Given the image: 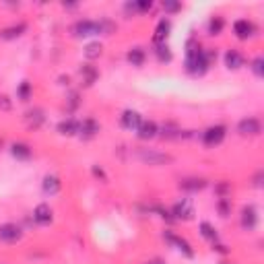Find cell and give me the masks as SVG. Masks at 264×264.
<instances>
[{
    "label": "cell",
    "instance_id": "obj_1",
    "mask_svg": "<svg viewBox=\"0 0 264 264\" xmlns=\"http://www.w3.org/2000/svg\"><path fill=\"white\" fill-rule=\"evenodd\" d=\"M208 60L204 56V50L200 45V41H196L194 37L188 39L186 43V70L194 77H202L208 70Z\"/></svg>",
    "mask_w": 264,
    "mask_h": 264
},
{
    "label": "cell",
    "instance_id": "obj_2",
    "mask_svg": "<svg viewBox=\"0 0 264 264\" xmlns=\"http://www.w3.org/2000/svg\"><path fill=\"white\" fill-rule=\"evenodd\" d=\"M225 134H227V128H225L223 124L208 126V128L202 132V142H204V147H219V145L225 140Z\"/></svg>",
    "mask_w": 264,
    "mask_h": 264
},
{
    "label": "cell",
    "instance_id": "obj_3",
    "mask_svg": "<svg viewBox=\"0 0 264 264\" xmlns=\"http://www.w3.org/2000/svg\"><path fill=\"white\" fill-rule=\"evenodd\" d=\"M163 239L170 244V246H174L180 254H184L186 258H194V250H192V246H190V242L188 239H184V237H180V235H176L174 231H165L163 233Z\"/></svg>",
    "mask_w": 264,
    "mask_h": 264
},
{
    "label": "cell",
    "instance_id": "obj_4",
    "mask_svg": "<svg viewBox=\"0 0 264 264\" xmlns=\"http://www.w3.org/2000/svg\"><path fill=\"white\" fill-rule=\"evenodd\" d=\"M172 215L176 221H190L194 219V206L188 198H182L172 206Z\"/></svg>",
    "mask_w": 264,
    "mask_h": 264
},
{
    "label": "cell",
    "instance_id": "obj_5",
    "mask_svg": "<svg viewBox=\"0 0 264 264\" xmlns=\"http://www.w3.org/2000/svg\"><path fill=\"white\" fill-rule=\"evenodd\" d=\"M75 35L77 37H87V35H99L101 33V23L99 21H89V19H83V21H77L75 23Z\"/></svg>",
    "mask_w": 264,
    "mask_h": 264
},
{
    "label": "cell",
    "instance_id": "obj_6",
    "mask_svg": "<svg viewBox=\"0 0 264 264\" xmlns=\"http://www.w3.org/2000/svg\"><path fill=\"white\" fill-rule=\"evenodd\" d=\"M138 159L149 163V165H161V163H170L172 157L165 153H157V151H149V149H140L138 151Z\"/></svg>",
    "mask_w": 264,
    "mask_h": 264
},
{
    "label": "cell",
    "instance_id": "obj_7",
    "mask_svg": "<svg viewBox=\"0 0 264 264\" xmlns=\"http://www.w3.org/2000/svg\"><path fill=\"white\" fill-rule=\"evenodd\" d=\"M239 225H242L246 231L256 229V225H258V210H256V206L246 204V206L242 208V215H239Z\"/></svg>",
    "mask_w": 264,
    "mask_h": 264
},
{
    "label": "cell",
    "instance_id": "obj_8",
    "mask_svg": "<svg viewBox=\"0 0 264 264\" xmlns=\"http://www.w3.org/2000/svg\"><path fill=\"white\" fill-rule=\"evenodd\" d=\"M23 237V229L17 223H5L0 225V239L7 244H17Z\"/></svg>",
    "mask_w": 264,
    "mask_h": 264
},
{
    "label": "cell",
    "instance_id": "obj_9",
    "mask_svg": "<svg viewBox=\"0 0 264 264\" xmlns=\"http://www.w3.org/2000/svg\"><path fill=\"white\" fill-rule=\"evenodd\" d=\"M120 124H122V128L136 132L138 126L142 124V116H140L136 110H124L122 116H120Z\"/></svg>",
    "mask_w": 264,
    "mask_h": 264
},
{
    "label": "cell",
    "instance_id": "obj_10",
    "mask_svg": "<svg viewBox=\"0 0 264 264\" xmlns=\"http://www.w3.org/2000/svg\"><path fill=\"white\" fill-rule=\"evenodd\" d=\"M260 130H262V126H260V120L258 118H244L237 124V132L242 136H258Z\"/></svg>",
    "mask_w": 264,
    "mask_h": 264
},
{
    "label": "cell",
    "instance_id": "obj_11",
    "mask_svg": "<svg viewBox=\"0 0 264 264\" xmlns=\"http://www.w3.org/2000/svg\"><path fill=\"white\" fill-rule=\"evenodd\" d=\"M170 31H172V21L170 19H161L155 27V33H153V43L155 45H163L170 37Z\"/></svg>",
    "mask_w": 264,
    "mask_h": 264
},
{
    "label": "cell",
    "instance_id": "obj_12",
    "mask_svg": "<svg viewBox=\"0 0 264 264\" xmlns=\"http://www.w3.org/2000/svg\"><path fill=\"white\" fill-rule=\"evenodd\" d=\"M233 33H235L237 39H248V37H252L256 33V25L252 21H248V19H237L233 23Z\"/></svg>",
    "mask_w": 264,
    "mask_h": 264
},
{
    "label": "cell",
    "instance_id": "obj_13",
    "mask_svg": "<svg viewBox=\"0 0 264 264\" xmlns=\"http://www.w3.org/2000/svg\"><path fill=\"white\" fill-rule=\"evenodd\" d=\"M52 219H54V213H52L50 204L41 202V204L35 206V210H33V221H35L37 225H50Z\"/></svg>",
    "mask_w": 264,
    "mask_h": 264
},
{
    "label": "cell",
    "instance_id": "obj_14",
    "mask_svg": "<svg viewBox=\"0 0 264 264\" xmlns=\"http://www.w3.org/2000/svg\"><path fill=\"white\" fill-rule=\"evenodd\" d=\"M97 132H99L97 120L85 118L83 122H79V136H81V138H93V136H97Z\"/></svg>",
    "mask_w": 264,
    "mask_h": 264
},
{
    "label": "cell",
    "instance_id": "obj_15",
    "mask_svg": "<svg viewBox=\"0 0 264 264\" xmlns=\"http://www.w3.org/2000/svg\"><path fill=\"white\" fill-rule=\"evenodd\" d=\"M60 188H62V182H60V178H58V176H54V174H47V176H43L41 190H43L45 194L54 196V194H58V192H60Z\"/></svg>",
    "mask_w": 264,
    "mask_h": 264
},
{
    "label": "cell",
    "instance_id": "obj_16",
    "mask_svg": "<svg viewBox=\"0 0 264 264\" xmlns=\"http://www.w3.org/2000/svg\"><path fill=\"white\" fill-rule=\"evenodd\" d=\"M11 155L15 157V159H19V161H29L33 151H31V147L27 142H13L11 145Z\"/></svg>",
    "mask_w": 264,
    "mask_h": 264
},
{
    "label": "cell",
    "instance_id": "obj_17",
    "mask_svg": "<svg viewBox=\"0 0 264 264\" xmlns=\"http://www.w3.org/2000/svg\"><path fill=\"white\" fill-rule=\"evenodd\" d=\"M223 60H225V66L229 70H237V68L244 66V54H242V52H237V50H227Z\"/></svg>",
    "mask_w": 264,
    "mask_h": 264
},
{
    "label": "cell",
    "instance_id": "obj_18",
    "mask_svg": "<svg viewBox=\"0 0 264 264\" xmlns=\"http://www.w3.org/2000/svg\"><path fill=\"white\" fill-rule=\"evenodd\" d=\"M157 132H159V128H157V124L153 122V120H142V124L138 126V130H136V134H138V138L140 140H151V138H155L157 136Z\"/></svg>",
    "mask_w": 264,
    "mask_h": 264
},
{
    "label": "cell",
    "instance_id": "obj_19",
    "mask_svg": "<svg viewBox=\"0 0 264 264\" xmlns=\"http://www.w3.org/2000/svg\"><path fill=\"white\" fill-rule=\"evenodd\" d=\"M27 31V23H17V25H11V27H5L0 31V39H15V37H21L23 33Z\"/></svg>",
    "mask_w": 264,
    "mask_h": 264
},
{
    "label": "cell",
    "instance_id": "obj_20",
    "mask_svg": "<svg viewBox=\"0 0 264 264\" xmlns=\"http://www.w3.org/2000/svg\"><path fill=\"white\" fill-rule=\"evenodd\" d=\"M58 132H60L62 136H75V134H79V120H75V118L62 120V122L58 124Z\"/></svg>",
    "mask_w": 264,
    "mask_h": 264
},
{
    "label": "cell",
    "instance_id": "obj_21",
    "mask_svg": "<svg viewBox=\"0 0 264 264\" xmlns=\"http://www.w3.org/2000/svg\"><path fill=\"white\" fill-rule=\"evenodd\" d=\"M198 229H200V235L204 237V239H208L210 244H215V242H219V233H217V229L210 225L208 221H202L200 225H198Z\"/></svg>",
    "mask_w": 264,
    "mask_h": 264
},
{
    "label": "cell",
    "instance_id": "obj_22",
    "mask_svg": "<svg viewBox=\"0 0 264 264\" xmlns=\"http://www.w3.org/2000/svg\"><path fill=\"white\" fill-rule=\"evenodd\" d=\"M145 58H147V54H145L142 47H132V50H128V54H126V60L132 66H142L145 64Z\"/></svg>",
    "mask_w": 264,
    "mask_h": 264
},
{
    "label": "cell",
    "instance_id": "obj_23",
    "mask_svg": "<svg viewBox=\"0 0 264 264\" xmlns=\"http://www.w3.org/2000/svg\"><path fill=\"white\" fill-rule=\"evenodd\" d=\"M101 54H103V45H101L99 41H91V43L85 45V58H87V60H95V58H99Z\"/></svg>",
    "mask_w": 264,
    "mask_h": 264
},
{
    "label": "cell",
    "instance_id": "obj_24",
    "mask_svg": "<svg viewBox=\"0 0 264 264\" xmlns=\"http://www.w3.org/2000/svg\"><path fill=\"white\" fill-rule=\"evenodd\" d=\"M81 77H83V83L87 85V87H91L95 81H97V70H95V66H91V64H85L83 68H81Z\"/></svg>",
    "mask_w": 264,
    "mask_h": 264
},
{
    "label": "cell",
    "instance_id": "obj_25",
    "mask_svg": "<svg viewBox=\"0 0 264 264\" xmlns=\"http://www.w3.org/2000/svg\"><path fill=\"white\" fill-rule=\"evenodd\" d=\"M31 95H33V87H31V83H29V81H23V83L17 87V97H19V101H29V99H31Z\"/></svg>",
    "mask_w": 264,
    "mask_h": 264
},
{
    "label": "cell",
    "instance_id": "obj_26",
    "mask_svg": "<svg viewBox=\"0 0 264 264\" xmlns=\"http://www.w3.org/2000/svg\"><path fill=\"white\" fill-rule=\"evenodd\" d=\"M155 54H157V60H159V62H172V58H174V54H172V50L167 47V43L155 45Z\"/></svg>",
    "mask_w": 264,
    "mask_h": 264
},
{
    "label": "cell",
    "instance_id": "obj_27",
    "mask_svg": "<svg viewBox=\"0 0 264 264\" xmlns=\"http://www.w3.org/2000/svg\"><path fill=\"white\" fill-rule=\"evenodd\" d=\"M225 29V19L223 17H213L208 21V33L210 35H219Z\"/></svg>",
    "mask_w": 264,
    "mask_h": 264
},
{
    "label": "cell",
    "instance_id": "obj_28",
    "mask_svg": "<svg viewBox=\"0 0 264 264\" xmlns=\"http://www.w3.org/2000/svg\"><path fill=\"white\" fill-rule=\"evenodd\" d=\"M204 186H206V182H204V180H196V178H192V180H184V182L180 184V188H184V190H190V192L202 190Z\"/></svg>",
    "mask_w": 264,
    "mask_h": 264
},
{
    "label": "cell",
    "instance_id": "obj_29",
    "mask_svg": "<svg viewBox=\"0 0 264 264\" xmlns=\"http://www.w3.org/2000/svg\"><path fill=\"white\" fill-rule=\"evenodd\" d=\"M217 210H219V215L223 219H227L231 215V200L229 198H219L217 200Z\"/></svg>",
    "mask_w": 264,
    "mask_h": 264
},
{
    "label": "cell",
    "instance_id": "obj_30",
    "mask_svg": "<svg viewBox=\"0 0 264 264\" xmlns=\"http://www.w3.org/2000/svg\"><path fill=\"white\" fill-rule=\"evenodd\" d=\"M252 70H254L256 77H264V58L262 56H256L252 60Z\"/></svg>",
    "mask_w": 264,
    "mask_h": 264
},
{
    "label": "cell",
    "instance_id": "obj_31",
    "mask_svg": "<svg viewBox=\"0 0 264 264\" xmlns=\"http://www.w3.org/2000/svg\"><path fill=\"white\" fill-rule=\"evenodd\" d=\"M13 101L9 99V95H0V112H11Z\"/></svg>",
    "mask_w": 264,
    "mask_h": 264
},
{
    "label": "cell",
    "instance_id": "obj_32",
    "mask_svg": "<svg viewBox=\"0 0 264 264\" xmlns=\"http://www.w3.org/2000/svg\"><path fill=\"white\" fill-rule=\"evenodd\" d=\"M151 7H153L151 0H138V3H134V9H136L138 13H147V11H151Z\"/></svg>",
    "mask_w": 264,
    "mask_h": 264
},
{
    "label": "cell",
    "instance_id": "obj_33",
    "mask_svg": "<svg viewBox=\"0 0 264 264\" xmlns=\"http://www.w3.org/2000/svg\"><path fill=\"white\" fill-rule=\"evenodd\" d=\"M163 9H165V13H178V11H182V5L180 3H172V0H165Z\"/></svg>",
    "mask_w": 264,
    "mask_h": 264
},
{
    "label": "cell",
    "instance_id": "obj_34",
    "mask_svg": "<svg viewBox=\"0 0 264 264\" xmlns=\"http://www.w3.org/2000/svg\"><path fill=\"white\" fill-rule=\"evenodd\" d=\"M213 250H217L219 254H229V248H227V246H223V244H219V242H215V244H213Z\"/></svg>",
    "mask_w": 264,
    "mask_h": 264
},
{
    "label": "cell",
    "instance_id": "obj_35",
    "mask_svg": "<svg viewBox=\"0 0 264 264\" xmlns=\"http://www.w3.org/2000/svg\"><path fill=\"white\" fill-rule=\"evenodd\" d=\"M91 172H93V176H95V178H101L103 182L108 180V178H105V174H103V170H101V167H97V165H93V170H91Z\"/></svg>",
    "mask_w": 264,
    "mask_h": 264
},
{
    "label": "cell",
    "instance_id": "obj_36",
    "mask_svg": "<svg viewBox=\"0 0 264 264\" xmlns=\"http://www.w3.org/2000/svg\"><path fill=\"white\" fill-rule=\"evenodd\" d=\"M147 264H165L163 260H151V262H147Z\"/></svg>",
    "mask_w": 264,
    "mask_h": 264
},
{
    "label": "cell",
    "instance_id": "obj_37",
    "mask_svg": "<svg viewBox=\"0 0 264 264\" xmlns=\"http://www.w3.org/2000/svg\"><path fill=\"white\" fill-rule=\"evenodd\" d=\"M221 264H229V262H221Z\"/></svg>",
    "mask_w": 264,
    "mask_h": 264
}]
</instances>
